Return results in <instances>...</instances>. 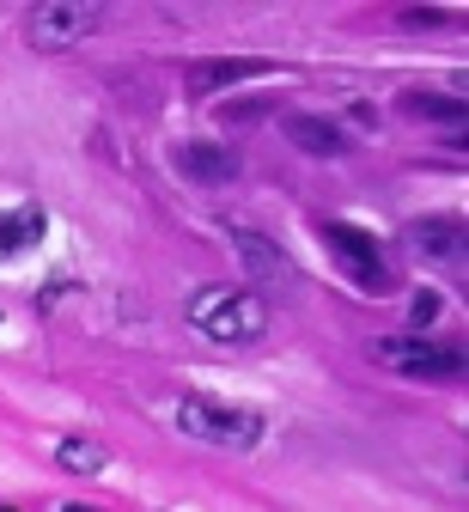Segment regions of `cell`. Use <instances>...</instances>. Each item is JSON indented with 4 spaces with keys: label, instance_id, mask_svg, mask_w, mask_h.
Instances as JSON below:
<instances>
[{
    "label": "cell",
    "instance_id": "cell-1",
    "mask_svg": "<svg viewBox=\"0 0 469 512\" xmlns=\"http://www.w3.org/2000/svg\"><path fill=\"white\" fill-rule=\"evenodd\" d=\"M189 324L208 342H256L262 336V299L244 287H195L189 293Z\"/></svg>",
    "mask_w": 469,
    "mask_h": 512
},
{
    "label": "cell",
    "instance_id": "cell-2",
    "mask_svg": "<svg viewBox=\"0 0 469 512\" xmlns=\"http://www.w3.org/2000/svg\"><path fill=\"white\" fill-rule=\"evenodd\" d=\"M171 421L189 433V439H208V445H226V452H250L262 445V415L256 409H238V403H214V397H183L171 409Z\"/></svg>",
    "mask_w": 469,
    "mask_h": 512
},
{
    "label": "cell",
    "instance_id": "cell-3",
    "mask_svg": "<svg viewBox=\"0 0 469 512\" xmlns=\"http://www.w3.org/2000/svg\"><path fill=\"white\" fill-rule=\"evenodd\" d=\"M98 19H104V7H86V0H49V7H31L25 13V37H31V49H49L55 55L67 43L92 37Z\"/></svg>",
    "mask_w": 469,
    "mask_h": 512
},
{
    "label": "cell",
    "instance_id": "cell-4",
    "mask_svg": "<svg viewBox=\"0 0 469 512\" xmlns=\"http://www.w3.org/2000/svg\"><path fill=\"white\" fill-rule=\"evenodd\" d=\"M323 244H329V256L342 263V275H348L360 293H384V287H390L372 232H354V226H342V220H323Z\"/></svg>",
    "mask_w": 469,
    "mask_h": 512
},
{
    "label": "cell",
    "instance_id": "cell-5",
    "mask_svg": "<svg viewBox=\"0 0 469 512\" xmlns=\"http://www.w3.org/2000/svg\"><path fill=\"white\" fill-rule=\"evenodd\" d=\"M378 360L396 372H415V378H463V348H445L427 336H384Z\"/></svg>",
    "mask_w": 469,
    "mask_h": 512
},
{
    "label": "cell",
    "instance_id": "cell-6",
    "mask_svg": "<svg viewBox=\"0 0 469 512\" xmlns=\"http://www.w3.org/2000/svg\"><path fill=\"white\" fill-rule=\"evenodd\" d=\"M226 238H232V250H238V263H244L250 281H262V287H293V281H299L293 256H287L275 238H262V232H250V226H238V220H226Z\"/></svg>",
    "mask_w": 469,
    "mask_h": 512
},
{
    "label": "cell",
    "instance_id": "cell-7",
    "mask_svg": "<svg viewBox=\"0 0 469 512\" xmlns=\"http://www.w3.org/2000/svg\"><path fill=\"white\" fill-rule=\"evenodd\" d=\"M281 128H287V141H293L299 153H311V159H342V153L354 147V135H348L342 122H329V116H311V110H293Z\"/></svg>",
    "mask_w": 469,
    "mask_h": 512
},
{
    "label": "cell",
    "instance_id": "cell-8",
    "mask_svg": "<svg viewBox=\"0 0 469 512\" xmlns=\"http://www.w3.org/2000/svg\"><path fill=\"white\" fill-rule=\"evenodd\" d=\"M409 250L433 256V263H451V269H463V250H469V238H463V220H457V214L415 220V226H409Z\"/></svg>",
    "mask_w": 469,
    "mask_h": 512
},
{
    "label": "cell",
    "instance_id": "cell-9",
    "mask_svg": "<svg viewBox=\"0 0 469 512\" xmlns=\"http://www.w3.org/2000/svg\"><path fill=\"white\" fill-rule=\"evenodd\" d=\"M43 232H49L43 208H31V202H25V208H0V263H13V256L37 250Z\"/></svg>",
    "mask_w": 469,
    "mask_h": 512
},
{
    "label": "cell",
    "instance_id": "cell-10",
    "mask_svg": "<svg viewBox=\"0 0 469 512\" xmlns=\"http://www.w3.org/2000/svg\"><path fill=\"white\" fill-rule=\"evenodd\" d=\"M177 165H183L195 183H226V177L238 171V159H232L226 147H214V141H189V147L177 153Z\"/></svg>",
    "mask_w": 469,
    "mask_h": 512
},
{
    "label": "cell",
    "instance_id": "cell-11",
    "mask_svg": "<svg viewBox=\"0 0 469 512\" xmlns=\"http://www.w3.org/2000/svg\"><path fill=\"white\" fill-rule=\"evenodd\" d=\"M250 74H268V68H262V61H244V55H232V61H195V68H189V92H220V86H238Z\"/></svg>",
    "mask_w": 469,
    "mask_h": 512
},
{
    "label": "cell",
    "instance_id": "cell-12",
    "mask_svg": "<svg viewBox=\"0 0 469 512\" xmlns=\"http://www.w3.org/2000/svg\"><path fill=\"white\" fill-rule=\"evenodd\" d=\"M55 464L74 470V476H98V470L110 464V452H104L98 439H61V445H55Z\"/></svg>",
    "mask_w": 469,
    "mask_h": 512
},
{
    "label": "cell",
    "instance_id": "cell-13",
    "mask_svg": "<svg viewBox=\"0 0 469 512\" xmlns=\"http://www.w3.org/2000/svg\"><path fill=\"white\" fill-rule=\"evenodd\" d=\"M402 110L439 116V122H463V98H433V92H402Z\"/></svg>",
    "mask_w": 469,
    "mask_h": 512
},
{
    "label": "cell",
    "instance_id": "cell-14",
    "mask_svg": "<svg viewBox=\"0 0 469 512\" xmlns=\"http://www.w3.org/2000/svg\"><path fill=\"white\" fill-rule=\"evenodd\" d=\"M433 317H439V293H433V287H421V293H415V317H409V330L421 336V330L433 324Z\"/></svg>",
    "mask_w": 469,
    "mask_h": 512
},
{
    "label": "cell",
    "instance_id": "cell-15",
    "mask_svg": "<svg viewBox=\"0 0 469 512\" xmlns=\"http://www.w3.org/2000/svg\"><path fill=\"white\" fill-rule=\"evenodd\" d=\"M61 512H98V506H86V500H74V506H61Z\"/></svg>",
    "mask_w": 469,
    "mask_h": 512
},
{
    "label": "cell",
    "instance_id": "cell-16",
    "mask_svg": "<svg viewBox=\"0 0 469 512\" xmlns=\"http://www.w3.org/2000/svg\"><path fill=\"white\" fill-rule=\"evenodd\" d=\"M0 512H13V506H0Z\"/></svg>",
    "mask_w": 469,
    "mask_h": 512
}]
</instances>
